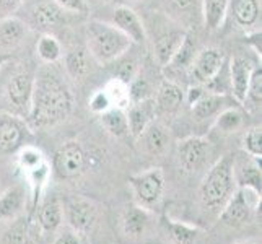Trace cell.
<instances>
[{"label":"cell","instance_id":"6da1fadb","mask_svg":"<svg viewBox=\"0 0 262 244\" xmlns=\"http://www.w3.org/2000/svg\"><path fill=\"white\" fill-rule=\"evenodd\" d=\"M72 107L74 96L67 83L56 72L44 69L34 77L31 104L25 122L30 130L49 129L64 122L70 116Z\"/></svg>","mask_w":262,"mask_h":244},{"label":"cell","instance_id":"7a4b0ae2","mask_svg":"<svg viewBox=\"0 0 262 244\" xmlns=\"http://www.w3.org/2000/svg\"><path fill=\"white\" fill-rule=\"evenodd\" d=\"M233 161L234 157L225 155L209 169V173L201 183L199 202L205 213L219 216L238 189L233 174Z\"/></svg>","mask_w":262,"mask_h":244},{"label":"cell","instance_id":"3957f363","mask_svg":"<svg viewBox=\"0 0 262 244\" xmlns=\"http://www.w3.org/2000/svg\"><path fill=\"white\" fill-rule=\"evenodd\" d=\"M132 46V41L113 23L92 20L86 25V51L98 64L107 65L119 60Z\"/></svg>","mask_w":262,"mask_h":244},{"label":"cell","instance_id":"277c9868","mask_svg":"<svg viewBox=\"0 0 262 244\" xmlns=\"http://www.w3.org/2000/svg\"><path fill=\"white\" fill-rule=\"evenodd\" d=\"M260 205V194L248 187H238L225 209L220 212L219 218L230 228H239L251 223L254 213Z\"/></svg>","mask_w":262,"mask_h":244},{"label":"cell","instance_id":"5b68a950","mask_svg":"<svg viewBox=\"0 0 262 244\" xmlns=\"http://www.w3.org/2000/svg\"><path fill=\"white\" fill-rule=\"evenodd\" d=\"M21 5L26 8V16L23 20L26 26L41 34L51 33L64 23L66 10H62L54 0H23Z\"/></svg>","mask_w":262,"mask_h":244},{"label":"cell","instance_id":"8992f818","mask_svg":"<svg viewBox=\"0 0 262 244\" xmlns=\"http://www.w3.org/2000/svg\"><path fill=\"white\" fill-rule=\"evenodd\" d=\"M129 184L132 187L137 205L143 207L147 210H151L153 207L158 205L161 197H163V191H165L163 169L150 168L147 171H142V173L129 178Z\"/></svg>","mask_w":262,"mask_h":244},{"label":"cell","instance_id":"52a82bcc","mask_svg":"<svg viewBox=\"0 0 262 244\" xmlns=\"http://www.w3.org/2000/svg\"><path fill=\"white\" fill-rule=\"evenodd\" d=\"M33 85L34 77L26 70L15 72L10 75L5 85V104L8 107V113L15 117L25 119L30 111L31 96H33Z\"/></svg>","mask_w":262,"mask_h":244},{"label":"cell","instance_id":"ba28073f","mask_svg":"<svg viewBox=\"0 0 262 244\" xmlns=\"http://www.w3.org/2000/svg\"><path fill=\"white\" fill-rule=\"evenodd\" d=\"M54 171L60 179H77L86 168V153L78 142L70 140L54 155Z\"/></svg>","mask_w":262,"mask_h":244},{"label":"cell","instance_id":"9c48e42d","mask_svg":"<svg viewBox=\"0 0 262 244\" xmlns=\"http://www.w3.org/2000/svg\"><path fill=\"white\" fill-rule=\"evenodd\" d=\"M212 153L213 148L210 140L199 135H191L178 143V160L186 173H195L204 168Z\"/></svg>","mask_w":262,"mask_h":244},{"label":"cell","instance_id":"30bf717a","mask_svg":"<svg viewBox=\"0 0 262 244\" xmlns=\"http://www.w3.org/2000/svg\"><path fill=\"white\" fill-rule=\"evenodd\" d=\"M64 207V220L67 221L69 228L77 231L78 234H85L93 230L98 220L96 205L83 197L69 198Z\"/></svg>","mask_w":262,"mask_h":244},{"label":"cell","instance_id":"8fae6325","mask_svg":"<svg viewBox=\"0 0 262 244\" xmlns=\"http://www.w3.org/2000/svg\"><path fill=\"white\" fill-rule=\"evenodd\" d=\"M225 65V52L219 48H205L195 54L189 75L197 85H207Z\"/></svg>","mask_w":262,"mask_h":244},{"label":"cell","instance_id":"7c38bea8","mask_svg":"<svg viewBox=\"0 0 262 244\" xmlns=\"http://www.w3.org/2000/svg\"><path fill=\"white\" fill-rule=\"evenodd\" d=\"M157 107V117H160L161 122H166L168 119H174L178 113L181 111V106L184 103V90L181 88L173 80H163L158 86L157 96H153Z\"/></svg>","mask_w":262,"mask_h":244},{"label":"cell","instance_id":"4fadbf2b","mask_svg":"<svg viewBox=\"0 0 262 244\" xmlns=\"http://www.w3.org/2000/svg\"><path fill=\"white\" fill-rule=\"evenodd\" d=\"M30 134V127L26 125L25 119L15 116H5L0 119V153L10 155L21 150L26 137Z\"/></svg>","mask_w":262,"mask_h":244},{"label":"cell","instance_id":"5bb4252c","mask_svg":"<svg viewBox=\"0 0 262 244\" xmlns=\"http://www.w3.org/2000/svg\"><path fill=\"white\" fill-rule=\"evenodd\" d=\"M252 70H254V65L251 64L249 59L243 56H234L228 64L230 92L234 98V101L239 104H243L246 98Z\"/></svg>","mask_w":262,"mask_h":244},{"label":"cell","instance_id":"9a60e30c","mask_svg":"<svg viewBox=\"0 0 262 244\" xmlns=\"http://www.w3.org/2000/svg\"><path fill=\"white\" fill-rule=\"evenodd\" d=\"M113 25L127 36L132 44H142L147 39V30L142 18L127 5H121L116 8L113 15Z\"/></svg>","mask_w":262,"mask_h":244},{"label":"cell","instance_id":"2e32d148","mask_svg":"<svg viewBox=\"0 0 262 244\" xmlns=\"http://www.w3.org/2000/svg\"><path fill=\"white\" fill-rule=\"evenodd\" d=\"M238 28L248 31L260 30L257 23L260 21V0H230L228 13Z\"/></svg>","mask_w":262,"mask_h":244},{"label":"cell","instance_id":"e0dca14e","mask_svg":"<svg viewBox=\"0 0 262 244\" xmlns=\"http://www.w3.org/2000/svg\"><path fill=\"white\" fill-rule=\"evenodd\" d=\"M187 31L184 28H171L160 33L153 39V56L161 67H166L168 62L173 59L176 51L186 39Z\"/></svg>","mask_w":262,"mask_h":244},{"label":"cell","instance_id":"ac0fdd59","mask_svg":"<svg viewBox=\"0 0 262 244\" xmlns=\"http://www.w3.org/2000/svg\"><path fill=\"white\" fill-rule=\"evenodd\" d=\"M127 124H129V134L134 139H139L140 134L145 130V127L157 119V107L153 98L143 99V101L130 103L127 106Z\"/></svg>","mask_w":262,"mask_h":244},{"label":"cell","instance_id":"d6986e66","mask_svg":"<svg viewBox=\"0 0 262 244\" xmlns=\"http://www.w3.org/2000/svg\"><path fill=\"white\" fill-rule=\"evenodd\" d=\"M139 140L142 143L143 150H145L148 155H151V157L163 155V153L168 150L169 142H171L169 129L166 127L165 122L155 119L147 125L145 130L140 134Z\"/></svg>","mask_w":262,"mask_h":244},{"label":"cell","instance_id":"ffe728a7","mask_svg":"<svg viewBox=\"0 0 262 244\" xmlns=\"http://www.w3.org/2000/svg\"><path fill=\"white\" fill-rule=\"evenodd\" d=\"M28 26L20 16H2L0 18V54L2 51H10L18 48L26 39Z\"/></svg>","mask_w":262,"mask_h":244},{"label":"cell","instance_id":"44dd1931","mask_svg":"<svg viewBox=\"0 0 262 244\" xmlns=\"http://www.w3.org/2000/svg\"><path fill=\"white\" fill-rule=\"evenodd\" d=\"M150 227V213L140 205H129L121 218L122 233L130 239H140Z\"/></svg>","mask_w":262,"mask_h":244},{"label":"cell","instance_id":"7402d4cb","mask_svg":"<svg viewBox=\"0 0 262 244\" xmlns=\"http://www.w3.org/2000/svg\"><path fill=\"white\" fill-rule=\"evenodd\" d=\"M233 174L238 187H248L260 194V160L248 157V161H233Z\"/></svg>","mask_w":262,"mask_h":244},{"label":"cell","instance_id":"603a6c76","mask_svg":"<svg viewBox=\"0 0 262 244\" xmlns=\"http://www.w3.org/2000/svg\"><path fill=\"white\" fill-rule=\"evenodd\" d=\"M225 103H227V99H225L223 95H216V93H210L205 90V93L197 99V101L191 106V111H192V117L195 121H207L219 114L222 109H225Z\"/></svg>","mask_w":262,"mask_h":244},{"label":"cell","instance_id":"cb8c5ba5","mask_svg":"<svg viewBox=\"0 0 262 244\" xmlns=\"http://www.w3.org/2000/svg\"><path fill=\"white\" fill-rule=\"evenodd\" d=\"M64 221V207L57 198H48L38 209V223L44 233H54Z\"/></svg>","mask_w":262,"mask_h":244},{"label":"cell","instance_id":"d4e9b609","mask_svg":"<svg viewBox=\"0 0 262 244\" xmlns=\"http://www.w3.org/2000/svg\"><path fill=\"white\" fill-rule=\"evenodd\" d=\"M230 0H201L202 20L207 30L215 31L223 25L228 13Z\"/></svg>","mask_w":262,"mask_h":244},{"label":"cell","instance_id":"484cf974","mask_svg":"<svg viewBox=\"0 0 262 244\" xmlns=\"http://www.w3.org/2000/svg\"><path fill=\"white\" fill-rule=\"evenodd\" d=\"M25 205V192L20 186L7 189L0 195V221L4 220H15Z\"/></svg>","mask_w":262,"mask_h":244},{"label":"cell","instance_id":"4316f807","mask_svg":"<svg viewBox=\"0 0 262 244\" xmlns=\"http://www.w3.org/2000/svg\"><path fill=\"white\" fill-rule=\"evenodd\" d=\"M99 122L103 127L110 132L113 137H125L129 134V124L125 111L121 107H110L107 111L99 114Z\"/></svg>","mask_w":262,"mask_h":244},{"label":"cell","instance_id":"83f0119b","mask_svg":"<svg viewBox=\"0 0 262 244\" xmlns=\"http://www.w3.org/2000/svg\"><path fill=\"white\" fill-rule=\"evenodd\" d=\"M166 8L181 25L194 20L197 15L202 16L201 0H166Z\"/></svg>","mask_w":262,"mask_h":244},{"label":"cell","instance_id":"f1b7e54d","mask_svg":"<svg viewBox=\"0 0 262 244\" xmlns=\"http://www.w3.org/2000/svg\"><path fill=\"white\" fill-rule=\"evenodd\" d=\"M245 125V114L238 107H225L215 116L213 129L222 134H233L238 132Z\"/></svg>","mask_w":262,"mask_h":244},{"label":"cell","instance_id":"f546056e","mask_svg":"<svg viewBox=\"0 0 262 244\" xmlns=\"http://www.w3.org/2000/svg\"><path fill=\"white\" fill-rule=\"evenodd\" d=\"M195 54H197V51H195V42L191 38V34L187 33L186 39L183 41V44H181L179 49L176 51L173 59L168 62L166 67L169 70H173V72H189L192 60L195 57Z\"/></svg>","mask_w":262,"mask_h":244},{"label":"cell","instance_id":"4dcf8cb0","mask_svg":"<svg viewBox=\"0 0 262 244\" xmlns=\"http://www.w3.org/2000/svg\"><path fill=\"white\" fill-rule=\"evenodd\" d=\"M36 54H38L44 64H48V65L56 64L62 57L60 42L56 39V36H52L51 33L41 34L38 42H36Z\"/></svg>","mask_w":262,"mask_h":244},{"label":"cell","instance_id":"1f68e13d","mask_svg":"<svg viewBox=\"0 0 262 244\" xmlns=\"http://www.w3.org/2000/svg\"><path fill=\"white\" fill-rule=\"evenodd\" d=\"M166 231L169 239L174 244H194L201 233L197 227L174 220H166Z\"/></svg>","mask_w":262,"mask_h":244},{"label":"cell","instance_id":"d6a6232c","mask_svg":"<svg viewBox=\"0 0 262 244\" xmlns=\"http://www.w3.org/2000/svg\"><path fill=\"white\" fill-rule=\"evenodd\" d=\"M2 244H33L28 220L25 216L15 218L2 234Z\"/></svg>","mask_w":262,"mask_h":244},{"label":"cell","instance_id":"836d02e7","mask_svg":"<svg viewBox=\"0 0 262 244\" xmlns=\"http://www.w3.org/2000/svg\"><path fill=\"white\" fill-rule=\"evenodd\" d=\"M66 70L74 80H80L86 77V74L90 72L88 51H83V49L70 51L66 56Z\"/></svg>","mask_w":262,"mask_h":244},{"label":"cell","instance_id":"e575fe53","mask_svg":"<svg viewBox=\"0 0 262 244\" xmlns=\"http://www.w3.org/2000/svg\"><path fill=\"white\" fill-rule=\"evenodd\" d=\"M260 103H262V67L259 65L252 70L248 93L245 101H243V106L248 107L249 111H259Z\"/></svg>","mask_w":262,"mask_h":244},{"label":"cell","instance_id":"d590c367","mask_svg":"<svg viewBox=\"0 0 262 244\" xmlns=\"http://www.w3.org/2000/svg\"><path fill=\"white\" fill-rule=\"evenodd\" d=\"M103 90L106 92L107 98H110L113 107H121V109H124V107H127L130 104L129 95H127V85L122 83V81L113 78L107 81Z\"/></svg>","mask_w":262,"mask_h":244},{"label":"cell","instance_id":"8d00e7d4","mask_svg":"<svg viewBox=\"0 0 262 244\" xmlns=\"http://www.w3.org/2000/svg\"><path fill=\"white\" fill-rule=\"evenodd\" d=\"M243 150L248 153V157L260 160L262 157V129L260 125L248 129V132L243 135Z\"/></svg>","mask_w":262,"mask_h":244},{"label":"cell","instance_id":"74e56055","mask_svg":"<svg viewBox=\"0 0 262 244\" xmlns=\"http://www.w3.org/2000/svg\"><path fill=\"white\" fill-rule=\"evenodd\" d=\"M127 95H129V101L130 103H137V101H143V99L153 98L150 83L140 75L135 77L127 85Z\"/></svg>","mask_w":262,"mask_h":244},{"label":"cell","instance_id":"f35d334b","mask_svg":"<svg viewBox=\"0 0 262 244\" xmlns=\"http://www.w3.org/2000/svg\"><path fill=\"white\" fill-rule=\"evenodd\" d=\"M44 163L42 153L39 150H36L33 147H25L20 150V155H18V165L21 169H25L26 173H30L34 168H38L39 165Z\"/></svg>","mask_w":262,"mask_h":244},{"label":"cell","instance_id":"ab89813d","mask_svg":"<svg viewBox=\"0 0 262 244\" xmlns=\"http://www.w3.org/2000/svg\"><path fill=\"white\" fill-rule=\"evenodd\" d=\"M137 75H139V67L132 60L121 62V64L117 65L116 72H114V78L122 81V83H125V85H129Z\"/></svg>","mask_w":262,"mask_h":244},{"label":"cell","instance_id":"60d3db41","mask_svg":"<svg viewBox=\"0 0 262 244\" xmlns=\"http://www.w3.org/2000/svg\"><path fill=\"white\" fill-rule=\"evenodd\" d=\"M88 106H90V109H92L93 113H96V114H101V113L110 109V107H113L110 98H107L104 90H98V92H95L92 96H90Z\"/></svg>","mask_w":262,"mask_h":244},{"label":"cell","instance_id":"b9f144b4","mask_svg":"<svg viewBox=\"0 0 262 244\" xmlns=\"http://www.w3.org/2000/svg\"><path fill=\"white\" fill-rule=\"evenodd\" d=\"M62 10H66L69 13H75V15H86L90 7L86 0H54Z\"/></svg>","mask_w":262,"mask_h":244},{"label":"cell","instance_id":"7bdbcfd3","mask_svg":"<svg viewBox=\"0 0 262 244\" xmlns=\"http://www.w3.org/2000/svg\"><path fill=\"white\" fill-rule=\"evenodd\" d=\"M262 33L260 30H254V31H248L246 36H245V39L248 42V46L252 49V52L256 54V56L260 59L262 57Z\"/></svg>","mask_w":262,"mask_h":244},{"label":"cell","instance_id":"ee69618b","mask_svg":"<svg viewBox=\"0 0 262 244\" xmlns=\"http://www.w3.org/2000/svg\"><path fill=\"white\" fill-rule=\"evenodd\" d=\"M54 244H82V238L80 234L74 230H64L54 241Z\"/></svg>","mask_w":262,"mask_h":244},{"label":"cell","instance_id":"f6af8a7d","mask_svg":"<svg viewBox=\"0 0 262 244\" xmlns=\"http://www.w3.org/2000/svg\"><path fill=\"white\" fill-rule=\"evenodd\" d=\"M23 0H0V16H8L20 8Z\"/></svg>","mask_w":262,"mask_h":244},{"label":"cell","instance_id":"bcb514c9","mask_svg":"<svg viewBox=\"0 0 262 244\" xmlns=\"http://www.w3.org/2000/svg\"><path fill=\"white\" fill-rule=\"evenodd\" d=\"M7 56H4V54H0V67H2L4 64H5V62H7Z\"/></svg>","mask_w":262,"mask_h":244},{"label":"cell","instance_id":"7dc6e473","mask_svg":"<svg viewBox=\"0 0 262 244\" xmlns=\"http://www.w3.org/2000/svg\"><path fill=\"white\" fill-rule=\"evenodd\" d=\"M239 244H260L257 241H245V242H239Z\"/></svg>","mask_w":262,"mask_h":244}]
</instances>
